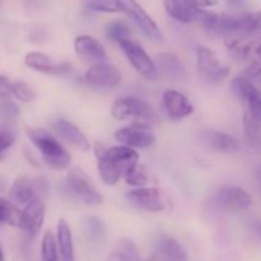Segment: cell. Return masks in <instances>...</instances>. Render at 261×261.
<instances>
[{
  "label": "cell",
  "instance_id": "cell-1",
  "mask_svg": "<svg viewBox=\"0 0 261 261\" xmlns=\"http://www.w3.org/2000/svg\"><path fill=\"white\" fill-rule=\"evenodd\" d=\"M94 154L97 157V170L106 185H115L120 178L125 177L139 161L137 150L125 145L106 148L101 143H96Z\"/></svg>",
  "mask_w": 261,
  "mask_h": 261
},
{
  "label": "cell",
  "instance_id": "cell-2",
  "mask_svg": "<svg viewBox=\"0 0 261 261\" xmlns=\"http://www.w3.org/2000/svg\"><path fill=\"white\" fill-rule=\"evenodd\" d=\"M27 135L47 167L55 171H64L70 166V154L54 135L43 129H27Z\"/></svg>",
  "mask_w": 261,
  "mask_h": 261
},
{
  "label": "cell",
  "instance_id": "cell-3",
  "mask_svg": "<svg viewBox=\"0 0 261 261\" xmlns=\"http://www.w3.org/2000/svg\"><path fill=\"white\" fill-rule=\"evenodd\" d=\"M112 116L119 121L133 120V124H143L152 126L153 122H157V116L152 106L143 99L135 97L119 98L112 105Z\"/></svg>",
  "mask_w": 261,
  "mask_h": 261
},
{
  "label": "cell",
  "instance_id": "cell-4",
  "mask_svg": "<svg viewBox=\"0 0 261 261\" xmlns=\"http://www.w3.org/2000/svg\"><path fill=\"white\" fill-rule=\"evenodd\" d=\"M165 8L173 19L182 23H198L208 31H212L218 15L199 8L191 0H166Z\"/></svg>",
  "mask_w": 261,
  "mask_h": 261
},
{
  "label": "cell",
  "instance_id": "cell-5",
  "mask_svg": "<svg viewBox=\"0 0 261 261\" xmlns=\"http://www.w3.org/2000/svg\"><path fill=\"white\" fill-rule=\"evenodd\" d=\"M66 182L71 193L88 205H98L103 203V196L97 191L89 176L83 168L73 167L66 175Z\"/></svg>",
  "mask_w": 261,
  "mask_h": 261
},
{
  "label": "cell",
  "instance_id": "cell-6",
  "mask_svg": "<svg viewBox=\"0 0 261 261\" xmlns=\"http://www.w3.org/2000/svg\"><path fill=\"white\" fill-rule=\"evenodd\" d=\"M120 47L122 48L126 55L127 60L135 68V70L142 74L148 81H155L158 78V71L153 59L148 55L147 51L132 40H124L119 42Z\"/></svg>",
  "mask_w": 261,
  "mask_h": 261
},
{
  "label": "cell",
  "instance_id": "cell-7",
  "mask_svg": "<svg viewBox=\"0 0 261 261\" xmlns=\"http://www.w3.org/2000/svg\"><path fill=\"white\" fill-rule=\"evenodd\" d=\"M117 3H119L120 12L126 13L127 17L140 28L145 36L155 41L162 40V32L158 28L157 23L143 9L137 0H117Z\"/></svg>",
  "mask_w": 261,
  "mask_h": 261
},
{
  "label": "cell",
  "instance_id": "cell-8",
  "mask_svg": "<svg viewBox=\"0 0 261 261\" xmlns=\"http://www.w3.org/2000/svg\"><path fill=\"white\" fill-rule=\"evenodd\" d=\"M216 205L226 213L245 212L252 205V198L239 186H223L216 195Z\"/></svg>",
  "mask_w": 261,
  "mask_h": 261
},
{
  "label": "cell",
  "instance_id": "cell-9",
  "mask_svg": "<svg viewBox=\"0 0 261 261\" xmlns=\"http://www.w3.org/2000/svg\"><path fill=\"white\" fill-rule=\"evenodd\" d=\"M46 191H47V185L42 178L32 180L30 177H19L13 182L9 195L15 205L17 204L18 205H27L37 196L42 198Z\"/></svg>",
  "mask_w": 261,
  "mask_h": 261
},
{
  "label": "cell",
  "instance_id": "cell-10",
  "mask_svg": "<svg viewBox=\"0 0 261 261\" xmlns=\"http://www.w3.org/2000/svg\"><path fill=\"white\" fill-rule=\"evenodd\" d=\"M115 139L121 145L129 148H149L155 143L152 126L143 124H132L115 132Z\"/></svg>",
  "mask_w": 261,
  "mask_h": 261
},
{
  "label": "cell",
  "instance_id": "cell-11",
  "mask_svg": "<svg viewBox=\"0 0 261 261\" xmlns=\"http://www.w3.org/2000/svg\"><path fill=\"white\" fill-rule=\"evenodd\" d=\"M125 198L130 205L149 213H157L166 209L165 196L155 188L135 189L129 191Z\"/></svg>",
  "mask_w": 261,
  "mask_h": 261
},
{
  "label": "cell",
  "instance_id": "cell-12",
  "mask_svg": "<svg viewBox=\"0 0 261 261\" xmlns=\"http://www.w3.org/2000/svg\"><path fill=\"white\" fill-rule=\"evenodd\" d=\"M196 64L199 71L208 81L222 82L229 75L228 66L222 65L217 54L205 46L196 48Z\"/></svg>",
  "mask_w": 261,
  "mask_h": 261
},
{
  "label": "cell",
  "instance_id": "cell-13",
  "mask_svg": "<svg viewBox=\"0 0 261 261\" xmlns=\"http://www.w3.org/2000/svg\"><path fill=\"white\" fill-rule=\"evenodd\" d=\"M84 81L96 88H115L121 83V74L111 64H93L84 74Z\"/></svg>",
  "mask_w": 261,
  "mask_h": 261
},
{
  "label": "cell",
  "instance_id": "cell-14",
  "mask_svg": "<svg viewBox=\"0 0 261 261\" xmlns=\"http://www.w3.org/2000/svg\"><path fill=\"white\" fill-rule=\"evenodd\" d=\"M45 221V201L43 198L33 199L22 211V228L30 237H36L40 233Z\"/></svg>",
  "mask_w": 261,
  "mask_h": 261
},
{
  "label": "cell",
  "instance_id": "cell-15",
  "mask_svg": "<svg viewBox=\"0 0 261 261\" xmlns=\"http://www.w3.org/2000/svg\"><path fill=\"white\" fill-rule=\"evenodd\" d=\"M74 48H75L76 55L87 63H106L109 59L102 43L91 36H78L74 41Z\"/></svg>",
  "mask_w": 261,
  "mask_h": 261
},
{
  "label": "cell",
  "instance_id": "cell-16",
  "mask_svg": "<svg viewBox=\"0 0 261 261\" xmlns=\"http://www.w3.org/2000/svg\"><path fill=\"white\" fill-rule=\"evenodd\" d=\"M163 106L168 116L173 120L185 119L194 112V106L190 99L175 89H168L165 92Z\"/></svg>",
  "mask_w": 261,
  "mask_h": 261
},
{
  "label": "cell",
  "instance_id": "cell-17",
  "mask_svg": "<svg viewBox=\"0 0 261 261\" xmlns=\"http://www.w3.org/2000/svg\"><path fill=\"white\" fill-rule=\"evenodd\" d=\"M53 126L54 130L59 134V137L65 140L66 143L71 144L73 147L78 148V149L83 150V152L89 150V148H91L89 140L82 133V130L76 125H74L73 122L59 119L54 122Z\"/></svg>",
  "mask_w": 261,
  "mask_h": 261
},
{
  "label": "cell",
  "instance_id": "cell-18",
  "mask_svg": "<svg viewBox=\"0 0 261 261\" xmlns=\"http://www.w3.org/2000/svg\"><path fill=\"white\" fill-rule=\"evenodd\" d=\"M157 256L161 261H188V252L182 245L168 234H161L155 242Z\"/></svg>",
  "mask_w": 261,
  "mask_h": 261
},
{
  "label": "cell",
  "instance_id": "cell-19",
  "mask_svg": "<svg viewBox=\"0 0 261 261\" xmlns=\"http://www.w3.org/2000/svg\"><path fill=\"white\" fill-rule=\"evenodd\" d=\"M204 139L212 149L222 153H233L239 149V142L231 134L218 130H208L204 133Z\"/></svg>",
  "mask_w": 261,
  "mask_h": 261
},
{
  "label": "cell",
  "instance_id": "cell-20",
  "mask_svg": "<svg viewBox=\"0 0 261 261\" xmlns=\"http://www.w3.org/2000/svg\"><path fill=\"white\" fill-rule=\"evenodd\" d=\"M155 68L157 71L161 70L166 76L173 79H178L184 75L185 73V68H184L182 63L180 59L171 53H162L158 54L155 56Z\"/></svg>",
  "mask_w": 261,
  "mask_h": 261
},
{
  "label": "cell",
  "instance_id": "cell-21",
  "mask_svg": "<svg viewBox=\"0 0 261 261\" xmlns=\"http://www.w3.org/2000/svg\"><path fill=\"white\" fill-rule=\"evenodd\" d=\"M56 244H58L59 252H60L63 261H75L74 256L73 236H71L70 227L65 219H59L58 222V234H56Z\"/></svg>",
  "mask_w": 261,
  "mask_h": 261
},
{
  "label": "cell",
  "instance_id": "cell-22",
  "mask_svg": "<svg viewBox=\"0 0 261 261\" xmlns=\"http://www.w3.org/2000/svg\"><path fill=\"white\" fill-rule=\"evenodd\" d=\"M2 223L22 228V211L13 201L0 196V224Z\"/></svg>",
  "mask_w": 261,
  "mask_h": 261
},
{
  "label": "cell",
  "instance_id": "cell-23",
  "mask_svg": "<svg viewBox=\"0 0 261 261\" xmlns=\"http://www.w3.org/2000/svg\"><path fill=\"white\" fill-rule=\"evenodd\" d=\"M24 64L28 68L33 69L36 71L47 74H56V65H54L50 61V58L47 55L38 51L28 53L24 56Z\"/></svg>",
  "mask_w": 261,
  "mask_h": 261
},
{
  "label": "cell",
  "instance_id": "cell-24",
  "mask_svg": "<svg viewBox=\"0 0 261 261\" xmlns=\"http://www.w3.org/2000/svg\"><path fill=\"white\" fill-rule=\"evenodd\" d=\"M244 132L249 144L254 149L261 150V122L252 119L249 114H245Z\"/></svg>",
  "mask_w": 261,
  "mask_h": 261
},
{
  "label": "cell",
  "instance_id": "cell-25",
  "mask_svg": "<svg viewBox=\"0 0 261 261\" xmlns=\"http://www.w3.org/2000/svg\"><path fill=\"white\" fill-rule=\"evenodd\" d=\"M41 257L42 261H59L56 237L51 231H47L43 234L42 244H41Z\"/></svg>",
  "mask_w": 261,
  "mask_h": 261
},
{
  "label": "cell",
  "instance_id": "cell-26",
  "mask_svg": "<svg viewBox=\"0 0 261 261\" xmlns=\"http://www.w3.org/2000/svg\"><path fill=\"white\" fill-rule=\"evenodd\" d=\"M107 37L114 42H121L124 40H130V27L122 20L111 22L106 28Z\"/></svg>",
  "mask_w": 261,
  "mask_h": 261
},
{
  "label": "cell",
  "instance_id": "cell-27",
  "mask_svg": "<svg viewBox=\"0 0 261 261\" xmlns=\"http://www.w3.org/2000/svg\"><path fill=\"white\" fill-rule=\"evenodd\" d=\"M244 102L247 103L250 116L256 120V121L261 122V91L256 86L252 87L251 91L246 94Z\"/></svg>",
  "mask_w": 261,
  "mask_h": 261
},
{
  "label": "cell",
  "instance_id": "cell-28",
  "mask_svg": "<svg viewBox=\"0 0 261 261\" xmlns=\"http://www.w3.org/2000/svg\"><path fill=\"white\" fill-rule=\"evenodd\" d=\"M125 180H126V184L139 189L145 188V185H147L148 181H149V177H148L147 170H145L144 166L138 163L129 173L125 175Z\"/></svg>",
  "mask_w": 261,
  "mask_h": 261
},
{
  "label": "cell",
  "instance_id": "cell-29",
  "mask_svg": "<svg viewBox=\"0 0 261 261\" xmlns=\"http://www.w3.org/2000/svg\"><path fill=\"white\" fill-rule=\"evenodd\" d=\"M84 5L89 10L101 13H117L120 7L117 0H83Z\"/></svg>",
  "mask_w": 261,
  "mask_h": 261
},
{
  "label": "cell",
  "instance_id": "cell-30",
  "mask_svg": "<svg viewBox=\"0 0 261 261\" xmlns=\"http://www.w3.org/2000/svg\"><path fill=\"white\" fill-rule=\"evenodd\" d=\"M12 96H14L18 101L31 102L35 99L36 93L24 82H15L12 83Z\"/></svg>",
  "mask_w": 261,
  "mask_h": 261
},
{
  "label": "cell",
  "instance_id": "cell-31",
  "mask_svg": "<svg viewBox=\"0 0 261 261\" xmlns=\"http://www.w3.org/2000/svg\"><path fill=\"white\" fill-rule=\"evenodd\" d=\"M120 251L125 257H126L127 261H140L139 251H138V247L132 240L129 239H122L121 241L119 242Z\"/></svg>",
  "mask_w": 261,
  "mask_h": 261
},
{
  "label": "cell",
  "instance_id": "cell-32",
  "mask_svg": "<svg viewBox=\"0 0 261 261\" xmlns=\"http://www.w3.org/2000/svg\"><path fill=\"white\" fill-rule=\"evenodd\" d=\"M14 133L7 126L0 127V155L5 157V152L14 144Z\"/></svg>",
  "mask_w": 261,
  "mask_h": 261
},
{
  "label": "cell",
  "instance_id": "cell-33",
  "mask_svg": "<svg viewBox=\"0 0 261 261\" xmlns=\"http://www.w3.org/2000/svg\"><path fill=\"white\" fill-rule=\"evenodd\" d=\"M242 75L256 87H261V61H254L245 69Z\"/></svg>",
  "mask_w": 261,
  "mask_h": 261
},
{
  "label": "cell",
  "instance_id": "cell-34",
  "mask_svg": "<svg viewBox=\"0 0 261 261\" xmlns=\"http://www.w3.org/2000/svg\"><path fill=\"white\" fill-rule=\"evenodd\" d=\"M87 231H88L89 236L92 239H99L102 234L105 233V226L102 223L101 219H98L97 217H89L87 218Z\"/></svg>",
  "mask_w": 261,
  "mask_h": 261
},
{
  "label": "cell",
  "instance_id": "cell-35",
  "mask_svg": "<svg viewBox=\"0 0 261 261\" xmlns=\"http://www.w3.org/2000/svg\"><path fill=\"white\" fill-rule=\"evenodd\" d=\"M12 97V82L5 75H0V102L9 101Z\"/></svg>",
  "mask_w": 261,
  "mask_h": 261
},
{
  "label": "cell",
  "instance_id": "cell-36",
  "mask_svg": "<svg viewBox=\"0 0 261 261\" xmlns=\"http://www.w3.org/2000/svg\"><path fill=\"white\" fill-rule=\"evenodd\" d=\"M247 233L254 241L261 244V219H254L247 226Z\"/></svg>",
  "mask_w": 261,
  "mask_h": 261
},
{
  "label": "cell",
  "instance_id": "cell-37",
  "mask_svg": "<svg viewBox=\"0 0 261 261\" xmlns=\"http://www.w3.org/2000/svg\"><path fill=\"white\" fill-rule=\"evenodd\" d=\"M195 5H198L199 8H208V7H214V5L218 4V0H191Z\"/></svg>",
  "mask_w": 261,
  "mask_h": 261
},
{
  "label": "cell",
  "instance_id": "cell-38",
  "mask_svg": "<svg viewBox=\"0 0 261 261\" xmlns=\"http://www.w3.org/2000/svg\"><path fill=\"white\" fill-rule=\"evenodd\" d=\"M106 261H127V259L121 254V252L116 251V252H112V254L107 257Z\"/></svg>",
  "mask_w": 261,
  "mask_h": 261
},
{
  "label": "cell",
  "instance_id": "cell-39",
  "mask_svg": "<svg viewBox=\"0 0 261 261\" xmlns=\"http://www.w3.org/2000/svg\"><path fill=\"white\" fill-rule=\"evenodd\" d=\"M224 2L228 5H231V7H241L245 3V0H224Z\"/></svg>",
  "mask_w": 261,
  "mask_h": 261
},
{
  "label": "cell",
  "instance_id": "cell-40",
  "mask_svg": "<svg viewBox=\"0 0 261 261\" xmlns=\"http://www.w3.org/2000/svg\"><path fill=\"white\" fill-rule=\"evenodd\" d=\"M147 261H161V259H160V257L157 256V255H153V256L148 257Z\"/></svg>",
  "mask_w": 261,
  "mask_h": 261
},
{
  "label": "cell",
  "instance_id": "cell-41",
  "mask_svg": "<svg viewBox=\"0 0 261 261\" xmlns=\"http://www.w3.org/2000/svg\"><path fill=\"white\" fill-rule=\"evenodd\" d=\"M257 180H259V184H260V186H261V168L259 171H257Z\"/></svg>",
  "mask_w": 261,
  "mask_h": 261
},
{
  "label": "cell",
  "instance_id": "cell-42",
  "mask_svg": "<svg viewBox=\"0 0 261 261\" xmlns=\"http://www.w3.org/2000/svg\"><path fill=\"white\" fill-rule=\"evenodd\" d=\"M0 261H4V254H3L2 247H0Z\"/></svg>",
  "mask_w": 261,
  "mask_h": 261
},
{
  "label": "cell",
  "instance_id": "cell-43",
  "mask_svg": "<svg viewBox=\"0 0 261 261\" xmlns=\"http://www.w3.org/2000/svg\"><path fill=\"white\" fill-rule=\"evenodd\" d=\"M2 160H4V157H3V155H0V161Z\"/></svg>",
  "mask_w": 261,
  "mask_h": 261
},
{
  "label": "cell",
  "instance_id": "cell-44",
  "mask_svg": "<svg viewBox=\"0 0 261 261\" xmlns=\"http://www.w3.org/2000/svg\"><path fill=\"white\" fill-rule=\"evenodd\" d=\"M0 2H2V0H0Z\"/></svg>",
  "mask_w": 261,
  "mask_h": 261
}]
</instances>
